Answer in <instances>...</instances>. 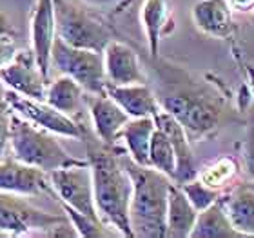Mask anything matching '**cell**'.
<instances>
[{
  "label": "cell",
  "mask_w": 254,
  "mask_h": 238,
  "mask_svg": "<svg viewBox=\"0 0 254 238\" xmlns=\"http://www.w3.org/2000/svg\"><path fill=\"white\" fill-rule=\"evenodd\" d=\"M93 175V195L96 213L109 229L127 238H134L129 218L132 180L124 160L109 149H93L87 157Z\"/></svg>",
  "instance_id": "6da1fadb"
},
{
  "label": "cell",
  "mask_w": 254,
  "mask_h": 238,
  "mask_svg": "<svg viewBox=\"0 0 254 238\" xmlns=\"http://www.w3.org/2000/svg\"><path fill=\"white\" fill-rule=\"evenodd\" d=\"M132 180L129 207L132 235L140 238H165L167 235V200L175 180L151 165H140L122 159Z\"/></svg>",
  "instance_id": "7a4b0ae2"
},
{
  "label": "cell",
  "mask_w": 254,
  "mask_h": 238,
  "mask_svg": "<svg viewBox=\"0 0 254 238\" xmlns=\"http://www.w3.org/2000/svg\"><path fill=\"white\" fill-rule=\"evenodd\" d=\"M156 96L162 109L180 122L190 140L212 137L227 115L223 98L196 84L173 82L169 87L158 91Z\"/></svg>",
  "instance_id": "3957f363"
},
{
  "label": "cell",
  "mask_w": 254,
  "mask_h": 238,
  "mask_svg": "<svg viewBox=\"0 0 254 238\" xmlns=\"http://www.w3.org/2000/svg\"><path fill=\"white\" fill-rule=\"evenodd\" d=\"M53 133L46 131L42 127L33 126L31 122L22 118L13 111V122H11V138L9 149L11 157L22 164L40 169L44 173L78 165L87 162L80 159H74L60 146L59 140L51 137Z\"/></svg>",
  "instance_id": "277c9868"
},
{
  "label": "cell",
  "mask_w": 254,
  "mask_h": 238,
  "mask_svg": "<svg viewBox=\"0 0 254 238\" xmlns=\"http://www.w3.org/2000/svg\"><path fill=\"white\" fill-rule=\"evenodd\" d=\"M57 18V37L73 48L104 53L113 40V29L98 16L73 0H53Z\"/></svg>",
  "instance_id": "5b68a950"
},
{
  "label": "cell",
  "mask_w": 254,
  "mask_h": 238,
  "mask_svg": "<svg viewBox=\"0 0 254 238\" xmlns=\"http://www.w3.org/2000/svg\"><path fill=\"white\" fill-rule=\"evenodd\" d=\"M64 215L38 209L26 200L24 195H16L9 191H0V235L9 237H31V235L49 233L65 220Z\"/></svg>",
  "instance_id": "8992f818"
},
{
  "label": "cell",
  "mask_w": 254,
  "mask_h": 238,
  "mask_svg": "<svg viewBox=\"0 0 254 238\" xmlns=\"http://www.w3.org/2000/svg\"><path fill=\"white\" fill-rule=\"evenodd\" d=\"M51 66H55L62 75L76 80L87 95L106 93L107 79L104 55L98 51L73 48L57 37L51 51Z\"/></svg>",
  "instance_id": "52a82bcc"
},
{
  "label": "cell",
  "mask_w": 254,
  "mask_h": 238,
  "mask_svg": "<svg viewBox=\"0 0 254 238\" xmlns=\"http://www.w3.org/2000/svg\"><path fill=\"white\" fill-rule=\"evenodd\" d=\"M5 100L16 115L31 122L33 126L42 127L59 137L74 138V140L85 138V129L80 122L74 120L71 115H65V113L55 109L53 106H49L44 98H31V96L20 95L16 91L5 89Z\"/></svg>",
  "instance_id": "ba28073f"
},
{
  "label": "cell",
  "mask_w": 254,
  "mask_h": 238,
  "mask_svg": "<svg viewBox=\"0 0 254 238\" xmlns=\"http://www.w3.org/2000/svg\"><path fill=\"white\" fill-rule=\"evenodd\" d=\"M53 195L62 206H69L80 213L98 217L93 195V175H91L89 160L78 165H69L62 169L48 173Z\"/></svg>",
  "instance_id": "9c48e42d"
},
{
  "label": "cell",
  "mask_w": 254,
  "mask_h": 238,
  "mask_svg": "<svg viewBox=\"0 0 254 238\" xmlns=\"http://www.w3.org/2000/svg\"><path fill=\"white\" fill-rule=\"evenodd\" d=\"M2 84L11 91L31 98H44L48 77H44L31 49H18V53L5 68L0 69Z\"/></svg>",
  "instance_id": "30bf717a"
},
{
  "label": "cell",
  "mask_w": 254,
  "mask_h": 238,
  "mask_svg": "<svg viewBox=\"0 0 254 238\" xmlns=\"http://www.w3.org/2000/svg\"><path fill=\"white\" fill-rule=\"evenodd\" d=\"M57 40V18L53 0H37L31 13V51L44 77H49L51 51Z\"/></svg>",
  "instance_id": "8fae6325"
},
{
  "label": "cell",
  "mask_w": 254,
  "mask_h": 238,
  "mask_svg": "<svg viewBox=\"0 0 254 238\" xmlns=\"http://www.w3.org/2000/svg\"><path fill=\"white\" fill-rule=\"evenodd\" d=\"M102 55H104L107 84L127 85L145 82V71L142 68V62L131 46L113 38Z\"/></svg>",
  "instance_id": "7c38bea8"
},
{
  "label": "cell",
  "mask_w": 254,
  "mask_h": 238,
  "mask_svg": "<svg viewBox=\"0 0 254 238\" xmlns=\"http://www.w3.org/2000/svg\"><path fill=\"white\" fill-rule=\"evenodd\" d=\"M0 191H9L24 196L53 193L48 173L22 164L13 157L0 160Z\"/></svg>",
  "instance_id": "4fadbf2b"
},
{
  "label": "cell",
  "mask_w": 254,
  "mask_h": 238,
  "mask_svg": "<svg viewBox=\"0 0 254 238\" xmlns=\"http://www.w3.org/2000/svg\"><path fill=\"white\" fill-rule=\"evenodd\" d=\"M85 102L89 107V115L96 137L106 146H113L120 138L124 126L131 120V117L107 93L89 95L85 98Z\"/></svg>",
  "instance_id": "5bb4252c"
},
{
  "label": "cell",
  "mask_w": 254,
  "mask_h": 238,
  "mask_svg": "<svg viewBox=\"0 0 254 238\" xmlns=\"http://www.w3.org/2000/svg\"><path fill=\"white\" fill-rule=\"evenodd\" d=\"M156 122V127H160L162 131L169 137L173 148H175L176 155V184H184L187 180L196 178L198 175V169H196V160L194 155H192V149H190V138L186 133L184 126L176 120L171 113L162 111L154 117Z\"/></svg>",
  "instance_id": "9a60e30c"
},
{
  "label": "cell",
  "mask_w": 254,
  "mask_h": 238,
  "mask_svg": "<svg viewBox=\"0 0 254 238\" xmlns=\"http://www.w3.org/2000/svg\"><path fill=\"white\" fill-rule=\"evenodd\" d=\"M106 93L122 107L131 118L156 117L162 111L158 96L145 82L142 84L113 85L107 84Z\"/></svg>",
  "instance_id": "2e32d148"
},
{
  "label": "cell",
  "mask_w": 254,
  "mask_h": 238,
  "mask_svg": "<svg viewBox=\"0 0 254 238\" xmlns=\"http://www.w3.org/2000/svg\"><path fill=\"white\" fill-rule=\"evenodd\" d=\"M192 22L201 33L214 38H227L234 31L229 0H198L192 5Z\"/></svg>",
  "instance_id": "e0dca14e"
},
{
  "label": "cell",
  "mask_w": 254,
  "mask_h": 238,
  "mask_svg": "<svg viewBox=\"0 0 254 238\" xmlns=\"http://www.w3.org/2000/svg\"><path fill=\"white\" fill-rule=\"evenodd\" d=\"M140 20H142L145 38H147L149 53L153 59H158L162 38L173 31L171 0H143L142 9H140Z\"/></svg>",
  "instance_id": "ac0fdd59"
},
{
  "label": "cell",
  "mask_w": 254,
  "mask_h": 238,
  "mask_svg": "<svg viewBox=\"0 0 254 238\" xmlns=\"http://www.w3.org/2000/svg\"><path fill=\"white\" fill-rule=\"evenodd\" d=\"M198 211L190 204L180 184L173 182L167 200V235L165 238H190Z\"/></svg>",
  "instance_id": "d6986e66"
},
{
  "label": "cell",
  "mask_w": 254,
  "mask_h": 238,
  "mask_svg": "<svg viewBox=\"0 0 254 238\" xmlns=\"http://www.w3.org/2000/svg\"><path fill=\"white\" fill-rule=\"evenodd\" d=\"M244 235L234 228L225 209L223 196L198 213L190 238H242Z\"/></svg>",
  "instance_id": "ffe728a7"
},
{
  "label": "cell",
  "mask_w": 254,
  "mask_h": 238,
  "mask_svg": "<svg viewBox=\"0 0 254 238\" xmlns=\"http://www.w3.org/2000/svg\"><path fill=\"white\" fill-rule=\"evenodd\" d=\"M156 129V122L153 117L131 118L124 126L120 138L124 140L129 153V159L140 165H149V149L151 138Z\"/></svg>",
  "instance_id": "44dd1931"
},
{
  "label": "cell",
  "mask_w": 254,
  "mask_h": 238,
  "mask_svg": "<svg viewBox=\"0 0 254 238\" xmlns=\"http://www.w3.org/2000/svg\"><path fill=\"white\" fill-rule=\"evenodd\" d=\"M44 100L55 109L73 117L82 111V106L85 102V91L76 80H73L67 75H60L53 82H48Z\"/></svg>",
  "instance_id": "7402d4cb"
},
{
  "label": "cell",
  "mask_w": 254,
  "mask_h": 238,
  "mask_svg": "<svg viewBox=\"0 0 254 238\" xmlns=\"http://www.w3.org/2000/svg\"><path fill=\"white\" fill-rule=\"evenodd\" d=\"M231 222L244 237H254V185L223 196Z\"/></svg>",
  "instance_id": "603a6c76"
},
{
  "label": "cell",
  "mask_w": 254,
  "mask_h": 238,
  "mask_svg": "<svg viewBox=\"0 0 254 238\" xmlns=\"http://www.w3.org/2000/svg\"><path fill=\"white\" fill-rule=\"evenodd\" d=\"M149 165L162 171L171 180L176 178V155L175 148L171 144L169 137L160 127H156L151 138V149H149Z\"/></svg>",
  "instance_id": "cb8c5ba5"
},
{
  "label": "cell",
  "mask_w": 254,
  "mask_h": 238,
  "mask_svg": "<svg viewBox=\"0 0 254 238\" xmlns=\"http://www.w3.org/2000/svg\"><path fill=\"white\" fill-rule=\"evenodd\" d=\"M65 217L69 218V222L73 224L76 235L82 238H106V237H113L117 233H111L109 228L106 224L102 222L100 218L91 217V215H85V213H80L76 209L69 206H62Z\"/></svg>",
  "instance_id": "d4e9b609"
},
{
  "label": "cell",
  "mask_w": 254,
  "mask_h": 238,
  "mask_svg": "<svg viewBox=\"0 0 254 238\" xmlns=\"http://www.w3.org/2000/svg\"><path fill=\"white\" fill-rule=\"evenodd\" d=\"M180 187L184 189V193L187 195V198H189L190 204L196 207V211L198 213L207 209L211 204H214V202L222 196V191L203 184L198 176L192 180H187V182H184V184H180Z\"/></svg>",
  "instance_id": "484cf974"
},
{
  "label": "cell",
  "mask_w": 254,
  "mask_h": 238,
  "mask_svg": "<svg viewBox=\"0 0 254 238\" xmlns=\"http://www.w3.org/2000/svg\"><path fill=\"white\" fill-rule=\"evenodd\" d=\"M234 175H236V162H234L233 159L225 157V159L218 160V162H214L212 165H209V167H205L203 171H200L196 176H198L203 184L211 185L214 189H222L223 185L227 184Z\"/></svg>",
  "instance_id": "4316f807"
},
{
  "label": "cell",
  "mask_w": 254,
  "mask_h": 238,
  "mask_svg": "<svg viewBox=\"0 0 254 238\" xmlns=\"http://www.w3.org/2000/svg\"><path fill=\"white\" fill-rule=\"evenodd\" d=\"M11 122H13V109L5 100V89L0 85V160L5 159L11 138Z\"/></svg>",
  "instance_id": "83f0119b"
},
{
  "label": "cell",
  "mask_w": 254,
  "mask_h": 238,
  "mask_svg": "<svg viewBox=\"0 0 254 238\" xmlns=\"http://www.w3.org/2000/svg\"><path fill=\"white\" fill-rule=\"evenodd\" d=\"M242 160H244V171L247 178L254 182V107L249 113V120H247V127H245V140H244V153H242Z\"/></svg>",
  "instance_id": "f1b7e54d"
},
{
  "label": "cell",
  "mask_w": 254,
  "mask_h": 238,
  "mask_svg": "<svg viewBox=\"0 0 254 238\" xmlns=\"http://www.w3.org/2000/svg\"><path fill=\"white\" fill-rule=\"evenodd\" d=\"M16 53H18V48H16L13 37L0 38V69L5 68L11 60L15 59Z\"/></svg>",
  "instance_id": "f546056e"
},
{
  "label": "cell",
  "mask_w": 254,
  "mask_h": 238,
  "mask_svg": "<svg viewBox=\"0 0 254 238\" xmlns=\"http://www.w3.org/2000/svg\"><path fill=\"white\" fill-rule=\"evenodd\" d=\"M84 4L91 5V7H100V9H122L127 4H131L132 0H82Z\"/></svg>",
  "instance_id": "4dcf8cb0"
},
{
  "label": "cell",
  "mask_w": 254,
  "mask_h": 238,
  "mask_svg": "<svg viewBox=\"0 0 254 238\" xmlns=\"http://www.w3.org/2000/svg\"><path fill=\"white\" fill-rule=\"evenodd\" d=\"M13 35H15V29L11 26L9 16L5 15V11L0 9V38L13 37Z\"/></svg>",
  "instance_id": "1f68e13d"
},
{
  "label": "cell",
  "mask_w": 254,
  "mask_h": 238,
  "mask_svg": "<svg viewBox=\"0 0 254 238\" xmlns=\"http://www.w3.org/2000/svg\"><path fill=\"white\" fill-rule=\"evenodd\" d=\"M231 7L236 11H242V13H249L254 11V0H229Z\"/></svg>",
  "instance_id": "d6a6232c"
},
{
  "label": "cell",
  "mask_w": 254,
  "mask_h": 238,
  "mask_svg": "<svg viewBox=\"0 0 254 238\" xmlns=\"http://www.w3.org/2000/svg\"><path fill=\"white\" fill-rule=\"evenodd\" d=\"M245 73H247V82L251 87V95L254 98V66H245Z\"/></svg>",
  "instance_id": "836d02e7"
}]
</instances>
